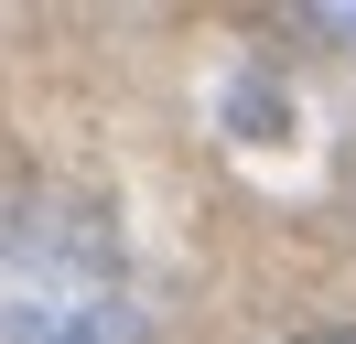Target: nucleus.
Wrapping results in <instances>:
<instances>
[{"mask_svg": "<svg viewBox=\"0 0 356 344\" xmlns=\"http://www.w3.org/2000/svg\"><path fill=\"white\" fill-rule=\"evenodd\" d=\"M0 344H130V269L65 194H0Z\"/></svg>", "mask_w": 356, "mask_h": 344, "instance_id": "1", "label": "nucleus"}, {"mask_svg": "<svg viewBox=\"0 0 356 344\" xmlns=\"http://www.w3.org/2000/svg\"><path fill=\"white\" fill-rule=\"evenodd\" d=\"M313 33H334V43H356V11H313Z\"/></svg>", "mask_w": 356, "mask_h": 344, "instance_id": "2", "label": "nucleus"}, {"mask_svg": "<svg viewBox=\"0 0 356 344\" xmlns=\"http://www.w3.org/2000/svg\"><path fill=\"white\" fill-rule=\"evenodd\" d=\"M302 344H356V334H302Z\"/></svg>", "mask_w": 356, "mask_h": 344, "instance_id": "3", "label": "nucleus"}]
</instances>
